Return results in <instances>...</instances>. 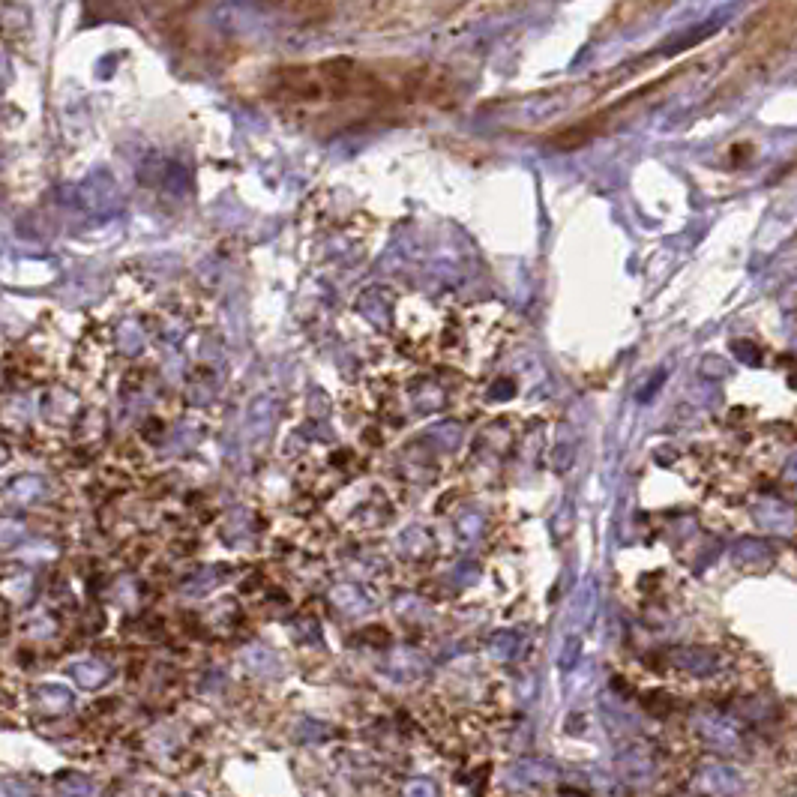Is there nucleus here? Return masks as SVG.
<instances>
[{"instance_id": "6", "label": "nucleus", "mask_w": 797, "mask_h": 797, "mask_svg": "<svg viewBox=\"0 0 797 797\" xmlns=\"http://www.w3.org/2000/svg\"><path fill=\"white\" fill-rule=\"evenodd\" d=\"M192 797H195V795H192Z\"/></svg>"}, {"instance_id": "4", "label": "nucleus", "mask_w": 797, "mask_h": 797, "mask_svg": "<svg viewBox=\"0 0 797 797\" xmlns=\"http://www.w3.org/2000/svg\"><path fill=\"white\" fill-rule=\"evenodd\" d=\"M60 789L69 792L72 797H87L90 795V783L81 777V774H69V777H60Z\"/></svg>"}, {"instance_id": "2", "label": "nucleus", "mask_w": 797, "mask_h": 797, "mask_svg": "<svg viewBox=\"0 0 797 797\" xmlns=\"http://www.w3.org/2000/svg\"><path fill=\"white\" fill-rule=\"evenodd\" d=\"M69 675L81 684V687H87V690H93V687H102L105 681H108V669L99 663V660H87V663H75L72 669H69Z\"/></svg>"}, {"instance_id": "3", "label": "nucleus", "mask_w": 797, "mask_h": 797, "mask_svg": "<svg viewBox=\"0 0 797 797\" xmlns=\"http://www.w3.org/2000/svg\"><path fill=\"white\" fill-rule=\"evenodd\" d=\"M516 651H519V636H516V633H501V636H495V642H492V654H495V657L510 660V657H516Z\"/></svg>"}, {"instance_id": "1", "label": "nucleus", "mask_w": 797, "mask_h": 797, "mask_svg": "<svg viewBox=\"0 0 797 797\" xmlns=\"http://www.w3.org/2000/svg\"><path fill=\"white\" fill-rule=\"evenodd\" d=\"M384 672L393 675L396 681H414L426 672V660L417 651H399L387 660Z\"/></svg>"}, {"instance_id": "5", "label": "nucleus", "mask_w": 797, "mask_h": 797, "mask_svg": "<svg viewBox=\"0 0 797 797\" xmlns=\"http://www.w3.org/2000/svg\"><path fill=\"white\" fill-rule=\"evenodd\" d=\"M405 797H435V786L429 780H411L405 786Z\"/></svg>"}]
</instances>
